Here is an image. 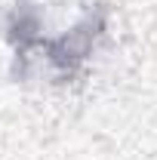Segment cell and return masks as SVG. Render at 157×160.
<instances>
[{
  "mask_svg": "<svg viewBox=\"0 0 157 160\" xmlns=\"http://www.w3.org/2000/svg\"><path fill=\"white\" fill-rule=\"evenodd\" d=\"M108 31V9L96 6L83 12L71 28H62L59 34L46 31L40 9L31 0H19L16 9L6 19V40L22 65L34 62L53 80H71L86 62L96 56L99 43Z\"/></svg>",
  "mask_w": 157,
  "mask_h": 160,
  "instance_id": "cell-1",
  "label": "cell"
}]
</instances>
